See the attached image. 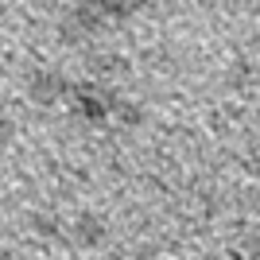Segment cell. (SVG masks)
Segmentation results:
<instances>
[{"label":"cell","mask_w":260,"mask_h":260,"mask_svg":"<svg viewBox=\"0 0 260 260\" xmlns=\"http://www.w3.org/2000/svg\"><path fill=\"white\" fill-rule=\"evenodd\" d=\"M70 109H74L78 120H89V124H105V120L117 117V98L109 93L98 82H86V86L70 89Z\"/></svg>","instance_id":"6da1fadb"},{"label":"cell","mask_w":260,"mask_h":260,"mask_svg":"<svg viewBox=\"0 0 260 260\" xmlns=\"http://www.w3.org/2000/svg\"><path fill=\"white\" fill-rule=\"evenodd\" d=\"M23 89H27V98L35 101V105H58V101H70V89L66 86V78L58 74V70H31L27 74V82H23Z\"/></svg>","instance_id":"7a4b0ae2"},{"label":"cell","mask_w":260,"mask_h":260,"mask_svg":"<svg viewBox=\"0 0 260 260\" xmlns=\"http://www.w3.org/2000/svg\"><path fill=\"white\" fill-rule=\"evenodd\" d=\"M148 0H98V12H105V16H113V20H124V16H132V12H140Z\"/></svg>","instance_id":"3957f363"},{"label":"cell","mask_w":260,"mask_h":260,"mask_svg":"<svg viewBox=\"0 0 260 260\" xmlns=\"http://www.w3.org/2000/svg\"><path fill=\"white\" fill-rule=\"evenodd\" d=\"M78 237L82 241H98L101 237V221L98 217H82V221H78Z\"/></svg>","instance_id":"277c9868"},{"label":"cell","mask_w":260,"mask_h":260,"mask_svg":"<svg viewBox=\"0 0 260 260\" xmlns=\"http://www.w3.org/2000/svg\"><path fill=\"white\" fill-rule=\"evenodd\" d=\"M8 136H12V120L0 113V140H8Z\"/></svg>","instance_id":"5b68a950"}]
</instances>
